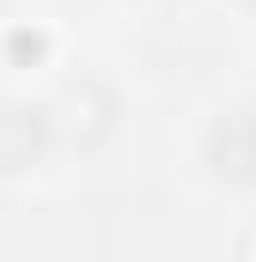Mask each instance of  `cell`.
Returning <instances> with one entry per match:
<instances>
[{
    "label": "cell",
    "mask_w": 256,
    "mask_h": 262,
    "mask_svg": "<svg viewBox=\"0 0 256 262\" xmlns=\"http://www.w3.org/2000/svg\"><path fill=\"white\" fill-rule=\"evenodd\" d=\"M37 146H43V122H37L31 110H6V104H0V171L31 165Z\"/></svg>",
    "instance_id": "obj_2"
},
{
    "label": "cell",
    "mask_w": 256,
    "mask_h": 262,
    "mask_svg": "<svg viewBox=\"0 0 256 262\" xmlns=\"http://www.w3.org/2000/svg\"><path fill=\"white\" fill-rule=\"evenodd\" d=\"M207 152H214V165H220L226 177L256 183V110H232L226 122H214Z\"/></svg>",
    "instance_id": "obj_1"
}]
</instances>
